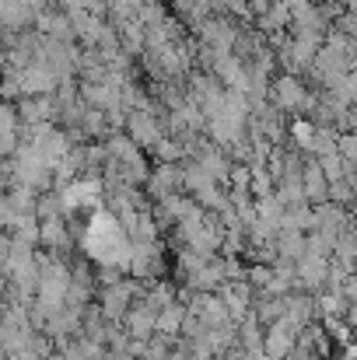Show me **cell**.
<instances>
[{
  "instance_id": "1",
  "label": "cell",
  "mask_w": 357,
  "mask_h": 360,
  "mask_svg": "<svg viewBox=\"0 0 357 360\" xmlns=\"http://www.w3.org/2000/svg\"><path fill=\"white\" fill-rule=\"evenodd\" d=\"M305 98H308V88L301 84V77L294 74H273L270 77V88H266V102L280 112V116H301L305 109Z\"/></svg>"
},
{
  "instance_id": "2",
  "label": "cell",
  "mask_w": 357,
  "mask_h": 360,
  "mask_svg": "<svg viewBox=\"0 0 357 360\" xmlns=\"http://www.w3.org/2000/svg\"><path fill=\"white\" fill-rule=\"evenodd\" d=\"M140 193L147 196V203H161L175 193H182V168L179 165H154L140 186Z\"/></svg>"
},
{
  "instance_id": "3",
  "label": "cell",
  "mask_w": 357,
  "mask_h": 360,
  "mask_svg": "<svg viewBox=\"0 0 357 360\" xmlns=\"http://www.w3.org/2000/svg\"><path fill=\"white\" fill-rule=\"evenodd\" d=\"M14 116H18V126H56V102L53 95H25L14 102Z\"/></svg>"
},
{
  "instance_id": "4",
  "label": "cell",
  "mask_w": 357,
  "mask_h": 360,
  "mask_svg": "<svg viewBox=\"0 0 357 360\" xmlns=\"http://www.w3.org/2000/svg\"><path fill=\"white\" fill-rule=\"evenodd\" d=\"M123 133H126L140 150H151V147L165 136L161 120H158V116H151V112H126V126H123Z\"/></svg>"
},
{
  "instance_id": "5",
  "label": "cell",
  "mask_w": 357,
  "mask_h": 360,
  "mask_svg": "<svg viewBox=\"0 0 357 360\" xmlns=\"http://www.w3.org/2000/svg\"><path fill=\"white\" fill-rule=\"evenodd\" d=\"M154 308L151 304H144V301H133L130 308H126V315H123V333H126V340H137V343H147L151 336H154Z\"/></svg>"
},
{
  "instance_id": "6",
  "label": "cell",
  "mask_w": 357,
  "mask_h": 360,
  "mask_svg": "<svg viewBox=\"0 0 357 360\" xmlns=\"http://www.w3.org/2000/svg\"><path fill=\"white\" fill-rule=\"evenodd\" d=\"M294 336H298V329H294L287 319L266 326V329H263V354L270 360H284L294 350Z\"/></svg>"
},
{
  "instance_id": "7",
  "label": "cell",
  "mask_w": 357,
  "mask_h": 360,
  "mask_svg": "<svg viewBox=\"0 0 357 360\" xmlns=\"http://www.w3.org/2000/svg\"><path fill=\"white\" fill-rule=\"evenodd\" d=\"M214 294H218L221 304L228 308V319H232V322H242V319L249 315V308H252V287H249L245 280H228V283H221Z\"/></svg>"
},
{
  "instance_id": "8",
  "label": "cell",
  "mask_w": 357,
  "mask_h": 360,
  "mask_svg": "<svg viewBox=\"0 0 357 360\" xmlns=\"http://www.w3.org/2000/svg\"><path fill=\"white\" fill-rule=\"evenodd\" d=\"M298 182H301V196H305V203H308V207H322V203H326V196H330V182L322 179V172H319L315 158H308V154H305Z\"/></svg>"
},
{
  "instance_id": "9",
  "label": "cell",
  "mask_w": 357,
  "mask_h": 360,
  "mask_svg": "<svg viewBox=\"0 0 357 360\" xmlns=\"http://www.w3.org/2000/svg\"><path fill=\"white\" fill-rule=\"evenodd\" d=\"M18 88H21V98L25 95H53L56 91V77L42 63L32 60L25 70H18Z\"/></svg>"
},
{
  "instance_id": "10",
  "label": "cell",
  "mask_w": 357,
  "mask_h": 360,
  "mask_svg": "<svg viewBox=\"0 0 357 360\" xmlns=\"http://www.w3.org/2000/svg\"><path fill=\"white\" fill-rule=\"evenodd\" d=\"M182 319H186V308L179 301L158 308L154 315V336H165V340H179V329H182Z\"/></svg>"
},
{
  "instance_id": "11",
  "label": "cell",
  "mask_w": 357,
  "mask_h": 360,
  "mask_svg": "<svg viewBox=\"0 0 357 360\" xmlns=\"http://www.w3.org/2000/svg\"><path fill=\"white\" fill-rule=\"evenodd\" d=\"M116 46L123 56H130V60H137V56H144V25L133 18V21H123L116 28Z\"/></svg>"
},
{
  "instance_id": "12",
  "label": "cell",
  "mask_w": 357,
  "mask_h": 360,
  "mask_svg": "<svg viewBox=\"0 0 357 360\" xmlns=\"http://www.w3.org/2000/svg\"><path fill=\"white\" fill-rule=\"evenodd\" d=\"M18 150V116L14 105L0 102V158H11Z\"/></svg>"
},
{
  "instance_id": "13",
  "label": "cell",
  "mask_w": 357,
  "mask_h": 360,
  "mask_svg": "<svg viewBox=\"0 0 357 360\" xmlns=\"http://www.w3.org/2000/svg\"><path fill=\"white\" fill-rule=\"evenodd\" d=\"M287 25H291V11H287V4H280V0H273V7H270L263 18H256V21H252V28H256L259 35L287 32Z\"/></svg>"
},
{
  "instance_id": "14",
  "label": "cell",
  "mask_w": 357,
  "mask_h": 360,
  "mask_svg": "<svg viewBox=\"0 0 357 360\" xmlns=\"http://www.w3.org/2000/svg\"><path fill=\"white\" fill-rule=\"evenodd\" d=\"M273 255L284 259V262H298V259L305 255V235H298V231H277Z\"/></svg>"
},
{
  "instance_id": "15",
  "label": "cell",
  "mask_w": 357,
  "mask_h": 360,
  "mask_svg": "<svg viewBox=\"0 0 357 360\" xmlns=\"http://www.w3.org/2000/svg\"><path fill=\"white\" fill-rule=\"evenodd\" d=\"M140 301L151 304V308L158 311V308H165V304L175 301V283H172V280H144V294H140Z\"/></svg>"
},
{
  "instance_id": "16",
  "label": "cell",
  "mask_w": 357,
  "mask_h": 360,
  "mask_svg": "<svg viewBox=\"0 0 357 360\" xmlns=\"http://www.w3.org/2000/svg\"><path fill=\"white\" fill-rule=\"evenodd\" d=\"M102 147H106L109 161H130L133 154H140V147H137L126 133H109V136L102 140Z\"/></svg>"
},
{
  "instance_id": "17",
  "label": "cell",
  "mask_w": 357,
  "mask_h": 360,
  "mask_svg": "<svg viewBox=\"0 0 357 360\" xmlns=\"http://www.w3.org/2000/svg\"><path fill=\"white\" fill-rule=\"evenodd\" d=\"M249 196H252V203L256 200H266V196H273V189H277V179L266 172V168H249Z\"/></svg>"
},
{
  "instance_id": "18",
  "label": "cell",
  "mask_w": 357,
  "mask_h": 360,
  "mask_svg": "<svg viewBox=\"0 0 357 360\" xmlns=\"http://www.w3.org/2000/svg\"><path fill=\"white\" fill-rule=\"evenodd\" d=\"M308 158H326V154H337V133L333 129H312V140L305 147Z\"/></svg>"
},
{
  "instance_id": "19",
  "label": "cell",
  "mask_w": 357,
  "mask_h": 360,
  "mask_svg": "<svg viewBox=\"0 0 357 360\" xmlns=\"http://www.w3.org/2000/svg\"><path fill=\"white\" fill-rule=\"evenodd\" d=\"M147 154L154 158V165H179V161L186 158V154H182V143H175V140H168V136H161Z\"/></svg>"
},
{
  "instance_id": "20",
  "label": "cell",
  "mask_w": 357,
  "mask_h": 360,
  "mask_svg": "<svg viewBox=\"0 0 357 360\" xmlns=\"http://www.w3.org/2000/svg\"><path fill=\"white\" fill-rule=\"evenodd\" d=\"M168 18V4L165 0H144V4H137V21L144 25V28H154V25H161Z\"/></svg>"
},
{
  "instance_id": "21",
  "label": "cell",
  "mask_w": 357,
  "mask_h": 360,
  "mask_svg": "<svg viewBox=\"0 0 357 360\" xmlns=\"http://www.w3.org/2000/svg\"><path fill=\"white\" fill-rule=\"evenodd\" d=\"M326 203H337V207H347V210H351V203H354V186L344 182V179L330 182V196H326Z\"/></svg>"
},
{
  "instance_id": "22",
  "label": "cell",
  "mask_w": 357,
  "mask_h": 360,
  "mask_svg": "<svg viewBox=\"0 0 357 360\" xmlns=\"http://www.w3.org/2000/svg\"><path fill=\"white\" fill-rule=\"evenodd\" d=\"M315 165H319V172H322V179H326V182H337V179H344V158H340V154L315 158Z\"/></svg>"
},
{
  "instance_id": "23",
  "label": "cell",
  "mask_w": 357,
  "mask_h": 360,
  "mask_svg": "<svg viewBox=\"0 0 357 360\" xmlns=\"http://www.w3.org/2000/svg\"><path fill=\"white\" fill-rule=\"evenodd\" d=\"M242 4H245V11L252 14V21H256V18H263V14L273 7V0H242Z\"/></svg>"
},
{
  "instance_id": "24",
  "label": "cell",
  "mask_w": 357,
  "mask_h": 360,
  "mask_svg": "<svg viewBox=\"0 0 357 360\" xmlns=\"http://www.w3.org/2000/svg\"><path fill=\"white\" fill-rule=\"evenodd\" d=\"M245 360H270L263 350H245Z\"/></svg>"
},
{
  "instance_id": "25",
  "label": "cell",
  "mask_w": 357,
  "mask_h": 360,
  "mask_svg": "<svg viewBox=\"0 0 357 360\" xmlns=\"http://www.w3.org/2000/svg\"><path fill=\"white\" fill-rule=\"evenodd\" d=\"M4 357H7V350H4V343H0V360H4Z\"/></svg>"
}]
</instances>
